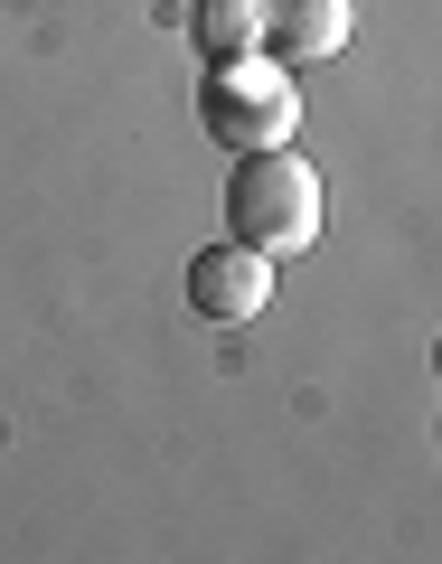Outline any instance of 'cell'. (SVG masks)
Listing matches in <instances>:
<instances>
[{
  "mask_svg": "<svg viewBox=\"0 0 442 564\" xmlns=\"http://www.w3.org/2000/svg\"><path fill=\"white\" fill-rule=\"evenodd\" d=\"M321 217H330V198H321V170L292 151V141H273V151H245L236 161V180H226V236H245L255 254H311L321 245Z\"/></svg>",
  "mask_w": 442,
  "mask_h": 564,
  "instance_id": "cell-1",
  "label": "cell"
},
{
  "mask_svg": "<svg viewBox=\"0 0 442 564\" xmlns=\"http://www.w3.org/2000/svg\"><path fill=\"white\" fill-rule=\"evenodd\" d=\"M198 122L217 151H273V141H292V122H302V95H292V66L282 57H226L207 66V95H198Z\"/></svg>",
  "mask_w": 442,
  "mask_h": 564,
  "instance_id": "cell-2",
  "label": "cell"
},
{
  "mask_svg": "<svg viewBox=\"0 0 442 564\" xmlns=\"http://www.w3.org/2000/svg\"><path fill=\"white\" fill-rule=\"evenodd\" d=\"M263 302H273V254H255L245 236L188 254V311H198V321L245 329V321H263Z\"/></svg>",
  "mask_w": 442,
  "mask_h": 564,
  "instance_id": "cell-3",
  "label": "cell"
},
{
  "mask_svg": "<svg viewBox=\"0 0 442 564\" xmlns=\"http://www.w3.org/2000/svg\"><path fill=\"white\" fill-rule=\"evenodd\" d=\"M348 29H358V10L348 0H273V20H263V57H282L292 76L321 57H339Z\"/></svg>",
  "mask_w": 442,
  "mask_h": 564,
  "instance_id": "cell-4",
  "label": "cell"
},
{
  "mask_svg": "<svg viewBox=\"0 0 442 564\" xmlns=\"http://www.w3.org/2000/svg\"><path fill=\"white\" fill-rule=\"evenodd\" d=\"M263 20H273V0H198V10H188V39L207 47V66L263 57Z\"/></svg>",
  "mask_w": 442,
  "mask_h": 564,
  "instance_id": "cell-5",
  "label": "cell"
},
{
  "mask_svg": "<svg viewBox=\"0 0 442 564\" xmlns=\"http://www.w3.org/2000/svg\"><path fill=\"white\" fill-rule=\"evenodd\" d=\"M433 377H442V339H433Z\"/></svg>",
  "mask_w": 442,
  "mask_h": 564,
  "instance_id": "cell-6",
  "label": "cell"
}]
</instances>
